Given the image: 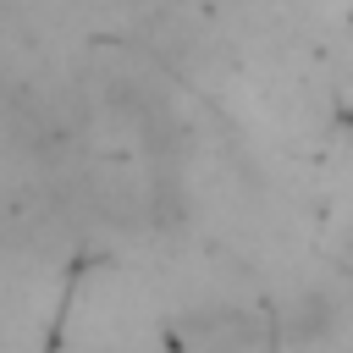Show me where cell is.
<instances>
[]
</instances>
